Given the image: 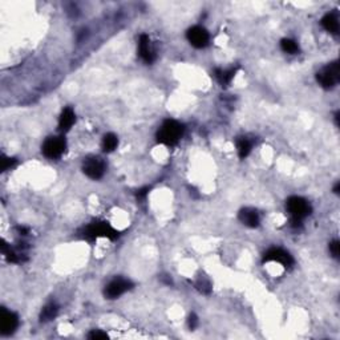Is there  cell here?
<instances>
[{"label":"cell","instance_id":"cell-21","mask_svg":"<svg viewBox=\"0 0 340 340\" xmlns=\"http://www.w3.org/2000/svg\"><path fill=\"white\" fill-rule=\"evenodd\" d=\"M15 164H16V161L12 160V158L3 157V160H2V170H8V169L12 168Z\"/></svg>","mask_w":340,"mask_h":340},{"label":"cell","instance_id":"cell-7","mask_svg":"<svg viewBox=\"0 0 340 340\" xmlns=\"http://www.w3.org/2000/svg\"><path fill=\"white\" fill-rule=\"evenodd\" d=\"M132 282L125 278H116L112 282H109L105 287V296L109 299H116L132 288Z\"/></svg>","mask_w":340,"mask_h":340},{"label":"cell","instance_id":"cell-15","mask_svg":"<svg viewBox=\"0 0 340 340\" xmlns=\"http://www.w3.org/2000/svg\"><path fill=\"white\" fill-rule=\"evenodd\" d=\"M57 312H59L57 305L51 301V303H48V305L43 307L42 314H40V320L42 322H49V320H52L57 315Z\"/></svg>","mask_w":340,"mask_h":340},{"label":"cell","instance_id":"cell-16","mask_svg":"<svg viewBox=\"0 0 340 340\" xmlns=\"http://www.w3.org/2000/svg\"><path fill=\"white\" fill-rule=\"evenodd\" d=\"M235 72H237V69H217L215 70V78L218 79V81L221 83L222 85H226L230 84L232 83V80L234 79L235 76Z\"/></svg>","mask_w":340,"mask_h":340},{"label":"cell","instance_id":"cell-8","mask_svg":"<svg viewBox=\"0 0 340 340\" xmlns=\"http://www.w3.org/2000/svg\"><path fill=\"white\" fill-rule=\"evenodd\" d=\"M186 36H187V40H189L190 44L196 47V48H205L209 44V40H210L209 32L204 27H200V25L192 27L187 31Z\"/></svg>","mask_w":340,"mask_h":340},{"label":"cell","instance_id":"cell-1","mask_svg":"<svg viewBox=\"0 0 340 340\" xmlns=\"http://www.w3.org/2000/svg\"><path fill=\"white\" fill-rule=\"evenodd\" d=\"M185 128L175 120H166L157 132V141L168 146H173L178 142L183 136Z\"/></svg>","mask_w":340,"mask_h":340},{"label":"cell","instance_id":"cell-10","mask_svg":"<svg viewBox=\"0 0 340 340\" xmlns=\"http://www.w3.org/2000/svg\"><path fill=\"white\" fill-rule=\"evenodd\" d=\"M263 260L265 262H278L284 267L292 266V263H294V259L290 255V253L284 251L283 249H279V247H273L267 253H265Z\"/></svg>","mask_w":340,"mask_h":340},{"label":"cell","instance_id":"cell-6","mask_svg":"<svg viewBox=\"0 0 340 340\" xmlns=\"http://www.w3.org/2000/svg\"><path fill=\"white\" fill-rule=\"evenodd\" d=\"M83 172L92 179H100L105 173V162L100 157H88L83 164Z\"/></svg>","mask_w":340,"mask_h":340},{"label":"cell","instance_id":"cell-23","mask_svg":"<svg viewBox=\"0 0 340 340\" xmlns=\"http://www.w3.org/2000/svg\"><path fill=\"white\" fill-rule=\"evenodd\" d=\"M330 251L333 258H339V241H333L330 245Z\"/></svg>","mask_w":340,"mask_h":340},{"label":"cell","instance_id":"cell-12","mask_svg":"<svg viewBox=\"0 0 340 340\" xmlns=\"http://www.w3.org/2000/svg\"><path fill=\"white\" fill-rule=\"evenodd\" d=\"M239 221L242 222L245 226H249V228H258L260 222L259 213L255 209L245 207L239 211Z\"/></svg>","mask_w":340,"mask_h":340},{"label":"cell","instance_id":"cell-5","mask_svg":"<svg viewBox=\"0 0 340 340\" xmlns=\"http://www.w3.org/2000/svg\"><path fill=\"white\" fill-rule=\"evenodd\" d=\"M339 64L332 63L328 64L327 67L322 68V69L316 73V80L322 85L323 88H332L335 87L337 81H339L340 76Z\"/></svg>","mask_w":340,"mask_h":340},{"label":"cell","instance_id":"cell-24","mask_svg":"<svg viewBox=\"0 0 340 340\" xmlns=\"http://www.w3.org/2000/svg\"><path fill=\"white\" fill-rule=\"evenodd\" d=\"M197 326H198V318L196 316V314H192V315L189 316L190 330H194V328H197Z\"/></svg>","mask_w":340,"mask_h":340},{"label":"cell","instance_id":"cell-3","mask_svg":"<svg viewBox=\"0 0 340 340\" xmlns=\"http://www.w3.org/2000/svg\"><path fill=\"white\" fill-rule=\"evenodd\" d=\"M67 149V142L63 137H49L43 144V155L51 160H56L64 155Z\"/></svg>","mask_w":340,"mask_h":340},{"label":"cell","instance_id":"cell-17","mask_svg":"<svg viewBox=\"0 0 340 340\" xmlns=\"http://www.w3.org/2000/svg\"><path fill=\"white\" fill-rule=\"evenodd\" d=\"M117 145H119V138H117L116 134L108 133L104 136V138H102V149H104V152H106V153H110V152L115 150L117 147Z\"/></svg>","mask_w":340,"mask_h":340},{"label":"cell","instance_id":"cell-4","mask_svg":"<svg viewBox=\"0 0 340 340\" xmlns=\"http://www.w3.org/2000/svg\"><path fill=\"white\" fill-rule=\"evenodd\" d=\"M287 210L291 214L292 219L301 221L303 218L309 217L311 214V206L301 197H291L287 200Z\"/></svg>","mask_w":340,"mask_h":340},{"label":"cell","instance_id":"cell-13","mask_svg":"<svg viewBox=\"0 0 340 340\" xmlns=\"http://www.w3.org/2000/svg\"><path fill=\"white\" fill-rule=\"evenodd\" d=\"M74 121H76V115H74L73 109L65 108L60 115L59 119V129L63 133H67L70 128L73 127Z\"/></svg>","mask_w":340,"mask_h":340},{"label":"cell","instance_id":"cell-25","mask_svg":"<svg viewBox=\"0 0 340 340\" xmlns=\"http://www.w3.org/2000/svg\"><path fill=\"white\" fill-rule=\"evenodd\" d=\"M147 193H149V187H145V189L138 190V193H137V198L142 200V198H145V197L147 196Z\"/></svg>","mask_w":340,"mask_h":340},{"label":"cell","instance_id":"cell-14","mask_svg":"<svg viewBox=\"0 0 340 340\" xmlns=\"http://www.w3.org/2000/svg\"><path fill=\"white\" fill-rule=\"evenodd\" d=\"M323 28L331 33H337L339 32V19L335 14H327L322 19Z\"/></svg>","mask_w":340,"mask_h":340},{"label":"cell","instance_id":"cell-2","mask_svg":"<svg viewBox=\"0 0 340 340\" xmlns=\"http://www.w3.org/2000/svg\"><path fill=\"white\" fill-rule=\"evenodd\" d=\"M119 237V232L108 223V222H93L84 229V238L89 241H95L97 238L116 239Z\"/></svg>","mask_w":340,"mask_h":340},{"label":"cell","instance_id":"cell-19","mask_svg":"<svg viewBox=\"0 0 340 340\" xmlns=\"http://www.w3.org/2000/svg\"><path fill=\"white\" fill-rule=\"evenodd\" d=\"M281 47L284 52L291 53V55H294V53H296L299 51L298 43L292 39H283L281 42Z\"/></svg>","mask_w":340,"mask_h":340},{"label":"cell","instance_id":"cell-11","mask_svg":"<svg viewBox=\"0 0 340 340\" xmlns=\"http://www.w3.org/2000/svg\"><path fill=\"white\" fill-rule=\"evenodd\" d=\"M138 53L142 57L145 63L150 64L156 60V52L153 47H152L150 39L147 35H141L138 40Z\"/></svg>","mask_w":340,"mask_h":340},{"label":"cell","instance_id":"cell-18","mask_svg":"<svg viewBox=\"0 0 340 340\" xmlns=\"http://www.w3.org/2000/svg\"><path fill=\"white\" fill-rule=\"evenodd\" d=\"M237 150H238V156L241 158H245L249 156L250 150H251V142L249 138L246 137H241L237 140Z\"/></svg>","mask_w":340,"mask_h":340},{"label":"cell","instance_id":"cell-22","mask_svg":"<svg viewBox=\"0 0 340 340\" xmlns=\"http://www.w3.org/2000/svg\"><path fill=\"white\" fill-rule=\"evenodd\" d=\"M88 337L89 339H93V340H98V339H108V335H106L105 332H101V331H92L89 335H88Z\"/></svg>","mask_w":340,"mask_h":340},{"label":"cell","instance_id":"cell-9","mask_svg":"<svg viewBox=\"0 0 340 340\" xmlns=\"http://www.w3.org/2000/svg\"><path fill=\"white\" fill-rule=\"evenodd\" d=\"M19 326L18 315L12 311H8L6 309H2L0 312V328L3 335H11Z\"/></svg>","mask_w":340,"mask_h":340},{"label":"cell","instance_id":"cell-20","mask_svg":"<svg viewBox=\"0 0 340 340\" xmlns=\"http://www.w3.org/2000/svg\"><path fill=\"white\" fill-rule=\"evenodd\" d=\"M197 287L200 288L201 291L205 292V294H209L211 291V284L210 282L205 279V278H200L198 282H197Z\"/></svg>","mask_w":340,"mask_h":340}]
</instances>
